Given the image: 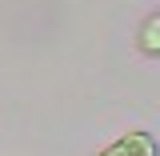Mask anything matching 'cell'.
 Wrapping results in <instances>:
<instances>
[{"mask_svg": "<svg viewBox=\"0 0 160 156\" xmlns=\"http://www.w3.org/2000/svg\"><path fill=\"white\" fill-rule=\"evenodd\" d=\"M96 156H160V140L148 128H128L124 136H116L108 148H100Z\"/></svg>", "mask_w": 160, "mask_h": 156, "instance_id": "6da1fadb", "label": "cell"}, {"mask_svg": "<svg viewBox=\"0 0 160 156\" xmlns=\"http://www.w3.org/2000/svg\"><path fill=\"white\" fill-rule=\"evenodd\" d=\"M136 48L144 52V56H160V8L152 12V16L140 24V32H136Z\"/></svg>", "mask_w": 160, "mask_h": 156, "instance_id": "7a4b0ae2", "label": "cell"}]
</instances>
